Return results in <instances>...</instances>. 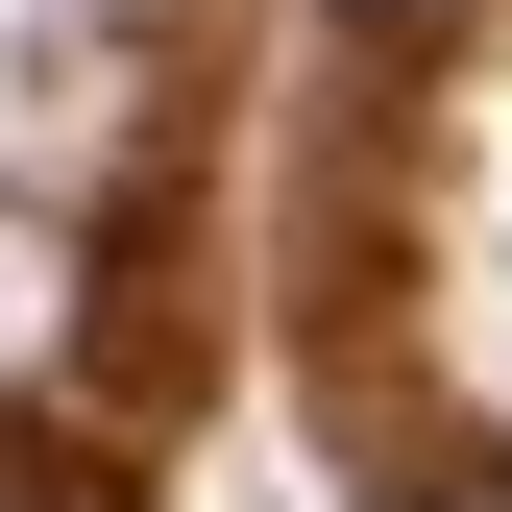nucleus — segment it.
I'll return each instance as SVG.
<instances>
[{"label": "nucleus", "mask_w": 512, "mask_h": 512, "mask_svg": "<svg viewBox=\"0 0 512 512\" xmlns=\"http://www.w3.org/2000/svg\"><path fill=\"white\" fill-rule=\"evenodd\" d=\"M439 512H512V488H439Z\"/></svg>", "instance_id": "nucleus-2"}, {"label": "nucleus", "mask_w": 512, "mask_h": 512, "mask_svg": "<svg viewBox=\"0 0 512 512\" xmlns=\"http://www.w3.org/2000/svg\"><path fill=\"white\" fill-rule=\"evenodd\" d=\"M342 25H366V49H415V25H439V0H342Z\"/></svg>", "instance_id": "nucleus-1"}]
</instances>
